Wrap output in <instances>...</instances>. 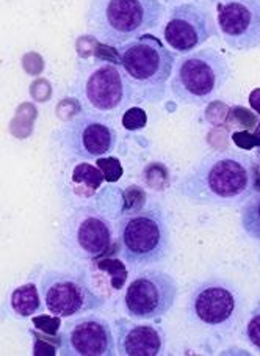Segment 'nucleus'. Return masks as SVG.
I'll return each instance as SVG.
<instances>
[{"label": "nucleus", "mask_w": 260, "mask_h": 356, "mask_svg": "<svg viewBox=\"0 0 260 356\" xmlns=\"http://www.w3.org/2000/svg\"><path fill=\"white\" fill-rule=\"evenodd\" d=\"M257 190V165L240 151H215L202 157L177 184L191 204L235 207Z\"/></svg>", "instance_id": "1"}, {"label": "nucleus", "mask_w": 260, "mask_h": 356, "mask_svg": "<svg viewBox=\"0 0 260 356\" xmlns=\"http://www.w3.org/2000/svg\"><path fill=\"white\" fill-rule=\"evenodd\" d=\"M165 5L160 0H91L86 29L107 46H122L160 26Z\"/></svg>", "instance_id": "2"}, {"label": "nucleus", "mask_w": 260, "mask_h": 356, "mask_svg": "<svg viewBox=\"0 0 260 356\" xmlns=\"http://www.w3.org/2000/svg\"><path fill=\"white\" fill-rule=\"evenodd\" d=\"M231 77L229 60L216 49L206 47L177 61L171 91L182 106L202 107L218 96Z\"/></svg>", "instance_id": "3"}, {"label": "nucleus", "mask_w": 260, "mask_h": 356, "mask_svg": "<svg viewBox=\"0 0 260 356\" xmlns=\"http://www.w3.org/2000/svg\"><path fill=\"white\" fill-rule=\"evenodd\" d=\"M120 243L122 259L132 267L163 261L171 250L166 212L156 204L130 212L120 222Z\"/></svg>", "instance_id": "4"}, {"label": "nucleus", "mask_w": 260, "mask_h": 356, "mask_svg": "<svg viewBox=\"0 0 260 356\" xmlns=\"http://www.w3.org/2000/svg\"><path fill=\"white\" fill-rule=\"evenodd\" d=\"M120 65L132 87L135 99L149 102L159 97L174 70V55L163 46L157 36L140 35L120 47Z\"/></svg>", "instance_id": "5"}, {"label": "nucleus", "mask_w": 260, "mask_h": 356, "mask_svg": "<svg viewBox=\"0 0 260 356\" xmlns=\"http://www.w3.org/2000/svg\"><path fill=\"white\" fill-rule=\"evenodd\" d=\"M177 293V284L170 273L146 270L127 286L124 306L132 318L154 321L168 314L176 303Z\"/></svg>", "instance_id": "6"}, {"label": "nucleus", "mask_w": 260, "mask_h": 356, "mask_svg": "<svg viewBox=\"0 0 260 356\" xmlns=\"http://www.w3.org/2000/svg\"><path fill=\"white\" fill-rule=\"evenodd\" d=\"M41 293L54 317L82 316L104 306V300L82 278L58 270H49L42 276Z\"/></svg>", "instance_id": "7"}, {"label": "nucleus", "mask_w": 260, "mask_h": 356, "mask_svg": "<svg viewBox=\"0 0 260 356\" xmlns=\"http://www.w3.org/2000/svg\"><path fill=\"white\" fill-rule=\"evenodd\" d=\"M61 241L65 248L79 259H96L110 250L113 231L101 212L91 207H80L66 218Z\"/></svg>", "instance_id": "8"}, {"label": "nucleus", "mask_w": 260, "mask_h": 356, "mask_svg": "<svg viewBox=\"0 0 260 356\" xmlns=\"http://www.w3.org/2000/svg\"><path fill=\"white\" fill-rule=\"evenodd\" d=\"M216 27L235 52L260 49V0H216Z\"/></svg>", "instance_id": "9"}, {"label": "nucleus", "mask_w": 260, "mask_h": 356, "mask_svg": "<svg viewBox=\"0 0 260 356\" xmlns=\"http://www.w3.org/2000/svg\"><path fill=\"white\" fill-rule=\"evenodd\" d=\"M238 305L237 292L229 282L207 280L191 293L188 317L207 330H226L237 317Z\"/></svg>", "instance_id": "10"}, {"label": "nucleus", "mask_w": 260, "mask_h": 356, "mask_svg": "<svg viewBox=\"0 0 260 356\" xmlns=\"http://www.w3.org/2000/svg\"><path fill=\"white\" fill-rule=\"evenodd\" d=\"M83 99L99 116L116 115L135 101V93L120 65L102 61L90 71L83 82Z\"/></svg>", "instance_id": "11"}, {"label": "nucleus", "mask_w": 260, "mask_h": 356, "mask_svg": "<svg viewBox=\"0 0 260 356\" xmlns=\"http://www.w3.org/2000/svg\"><path fill=\"white\" fill-rule=\"evenodd\" d=\"M60 141L70 156L95 161L108 156L116 148L117 134L101 116L83 115L61 127Z\"/></svg>", "instance_id": "12"}, {"label": "nucleus", "mask_w": 260, "mask_h": 356, "mask_svg": "<svg viewBox=\"0 0 260 356\" xmlns=\"http://www.w3.org/2000/svg\"><path fill=\"white\" fill-rule=\"evenodd\" d=\"M163 36L172 51L191 54L213 36L209 10L195 2L176 5L166 16Z\"/></svg>", "instance_id": "13"}, {"label": "nucleus", "mask_w": 260, "mask_h": 356, "mask_svg": "<svg viewBox=\"0 0 260 356\" xmlns=\"http://www.w3.org/2000/svg\"><path fill=\"white\" fill-rule=\"evenodd\" d=\"M63 355L113 356L115 339L110 323L99 316H86L71 323L63 336Z\"/></svg>", "instance_id": "14"}, {"label": "nucleus", "mask_w": 260, "mask_h": 356, "mask_svg": "<svg viewBox=\"0 0 260 356\" xmlns=\"http://www.w3.org/2000/svg\"><path fill=\"white\" fill-rule=\"evenodd\" d=\"M116 343L117 352L122 356H157L165 348V334L154 325L117 318Z\"/></svg>", "instance_id": "15"}, {"label": "nucleus", "mask_w": 260, "mask_h": 356, "mask_svg": "<svg viewBox=\"0 0 260 356\" xmlns=\"http://www.w3.org/2000/svg\"><path fill=\"white\" fill-rule=\"evenodd\" d=\"M10 308L17 317L27 318L41 311V297L40 291L33 282L22 284L11 292Z\"/></svg>", "instance_id": "16"}, {"label": "nucleus", "mask_w": 260, "mask_h": 356, "mask_svg": "<svg viewBox=\"0 0 260 356\" xmlns=\"http://www.w3.org/2000/svg\"><path fill=\"white\" fill-rule=\"evenodd\" d=\"M241 228L247 237L260 243V193L252 195L241 209Z\"/></svg>", "instance_id": "17"}, {"label": "nucleus", "mask_w": 260, "mask_h": 356, "mask_svg": "<svg viewBox=\"0 0 260 356\" xmlns=\"http://www.w3.org/2000/svg\"><path fill=\"white\" fill-rule=\"evenodd\" d=\"M246 339L260 353V298L251 311L250 321L246 323Z\"/></svg>", "instance_id": "18"}, {"label": "nucleus", "mask_w": 260, "mask_h": 356, "mask_svg": "<svg viewBox=\"0 0 260 356\" xmlns=\"http://www.w3.org/2000/svg\"><path fill=\"white\" fill-rule=\"evenodd\" d=\"M147 122V116L143 108L140 107H132L124 112L122 116V126L127 129V131H138V129H143Z\"/></svg>", "instance_id": "19"}, {"label": "nucleus", "mask_w": 260, "mask_h": 356, "mask_svg": "<svg viewBox=\"0 0 260 356\" xmlns=\"http://www.w3.org/2000/svg\"><path fill=\"white\" fill-rule=\"evenodd\" d=\"M99 168H101L104 179L108 182H115L121 177L122 175V167L117 159H101L99 161Z\"/></svg>", "instance_id": "20"}, {"label": "nucleus", "mask_w": 260, "mask_h": 356, "mask_svg": "<svg viewBox=\"0 0 260 356\" xmlns=\"http://www.w3.org/2000/svg\"><path fill=\"white\" fill-rule=\"evenodd\" d=\"M250 106L260 115V88H256L250 95Z\"/></svg>", "instance_id": "21"}, {"label": "nucleus", "mask_w": 260, "mask_h": 356, "mask_svg": "<svg viewBox=\"0 0 260 356\" xmlns=\"http://www.w3.org/2000/svg\"><path fill=\"white\" fill-rule=\"evenodd\" d=\"M165 2H171V0H165Z\"/></svg>", "instance_id": "22"}]
</instances>
